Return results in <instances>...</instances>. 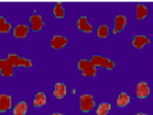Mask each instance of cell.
<instances>
[{"mask_svg":"<svg viewBox=\"0 0 153 115\" xmlns=\"http://www.w3.org/2000/svg\"><path fill=\"white\" fill-rule=\"evenodd\" d=\"M78 68L84 76L86 77H92L97 74V67L94 66L90 60L82 59L78 63Z\"/></svg>","mask_w":153,"mask_h":115,"instance_id":"cell-1","label":"cell"},{"mask_svg":"<svg viewBox=\"0 0 153 115\" xmlns=\"http://www.w3.org/2000/svg\"><path fill=\"white\" fill-rule=\"evenodd\" d=\"M79 108L83 112L87 113L92 111L96 106L94 96L90 94H84L79 98Z\"/></svg>","mask_w":153,"mask_h":115,"instance_id":"cell-2","label":"cell"},{"mask_svg":"<svg viewBox=\"0 0 153 115\" xmlns=\"http://www.w3.org/2000/svg\"><path fill=\"white\" fill-rule=\"evenodd\" d=\"M90 60L96 67L104 68L108 70H112L116 65L113 60L107 57L100 55H94Z\"/></svg>","mask_w":153,"mask_h":115,"instance_id":"cell-3","label":"cell"},{"mask_svg":"<svg viewBox=\"0 0 153 115\" xmlns=\"http://www.w3.org/2000/svg\"><path fill=\"white\" fill-rule=\"evenodd\" d=\"M137 97L140 99H145L149 96L150 88L148 84L146 81H141L137 84L136 89Z\"/></svg>","mask_w":153,"mask_h":115,"instance_id":"cell-4","label":"cell"},{"mask_svg":"<svg viewBox=\"0 0 153 115\" xmlns=\"http://www.w3.org/2000/svg\"><path fill=\"white\" fill-rule=\"evenodd\" d=\"M14 67L7 59L0 60V72L1 75L4 78H9L14 73Z\"/></svg>","mask_w":153,"mask_h":115,"instance_id":"cell-5","label":"cell"},{"mask_svg":"<svg viewBox=\"0 0 153 115\" xmlns=\"http://www.w3.org/2000/svg\"><path fill=\"white\" fill-rule=\"evenodd\" d=\"M76 24L78 28L84 32L90 33L94 30L93 26L89 22L87 17L85 16L80 17Z\"/></svg>","mask_w":153,"mask_h":115,"instance_id":"cell-6","label":"cell"},{"mask_svg":"<svg viewBox=\"0 0 153 115\" xmlns=\"http://www.w3.org/2000/svg\"><path fill=\"white\" fill-rule=\"evenodd\" d=\"M12 104V98L10 96L6 94L0 95V111L5 112L11 108Z\"/></svg>","mask_w":153,"mask_h":115,"instance_id":"cell-7","label":"cell"},{"mask_svg":"<svg viewBox=\"0 0 153 115\" xmlns=\"http://www.w3.org/2000/svg\"><path fill=\"white\" fill-rule=\"evenodd\" d=\"M67 38L61 35H55L51 41L52 47L54 49H61L65 46L68 43Z\"/></svg>","mask_w":153,"mask_h":115,"instance_id":"cell-8","label":"cell"},{"mask_svg":"<svg viewBox=\"0 0 153 115\" xmlns=\"http://www.w3.org/2000/svg\"><path fill=\"white\" fill-rule=\"evenodd\" d=\"M67 92V87L65 84L61 82L55 84L53 94L56 99L59 100L63 99L66 95Z\"/></svg>","mask_w":153,"mask_h":115,"instance_id":"cell-9","label":"cell"},{"mask_svg":"<svg viewBox=\"0 0 153 115\" xmlns=\"http://www.w3.org/2000/svg\"><path fill=\"white\" fill-rule=\"evenodd\" d=\"M127 20L123 15H118L115 18L112 32L116 34L122 31L126 25Z\"/></svg>","mask_w":153,"mask_h":115,"instance_id":"cell-10","label":"cell"},{"mask_svg":"<svg viewBox=\"0 0 153 115\" xmlns=\"http://www.w3.org/2000/svg\"><path fill=\"white\" fill-rule=\"evenodd\" d=\"M30 20L31 23V29L33 31H39L42 28L44 23L41 16L33 15L30 17Z\"/></svg>","mask_w":153,"mask_h":115,"instance_id":"cell-11","label":"cell"},{"mask_svg":"<svg viewBox=\"0 0 153 115\" xmlns=\"http://www.w3.org/2000/svg\"><path fill=\"white\" fill-rule=\"evenodd\" d=\"M30 29L27 25L23 24H19L15 28L13 31L14 36L17 38H23L26 37Z\"/></svg>","mask_w":153,"mask_h":115,"instance_id":"cell-12","label":"cell"},{"mask_svg":"<svg viewBox=\"0 0 153 115\" xmlns=\"http://www.w3.org/2000/svg\"><path fill=\"white\" fill-rule=\"evenodd\" d=\"M28 110L27 102L22 101L18 102L14 106L12 110L13 115H26Z\"/></svg>","mask_w":153,"mask_h":115,"instance_id":"cell-13","label":"cell"},{"mask_svg":"<svg viewBox=\"0 0 153 115\" xmlns=\"http://www.w3.org/2000/svg\"><path fill=\"white\" fill-rule=\"evenodd\" d=\"M47 97L45 93L43 92L37 93L35 95L33 101V106L36 108H41L47 103Z\"/></svg>","mask_w":153,"mask_h":115,"instance_id":"cell-14","label":"cell"},{"mask_svg":"<svg viewBox=\"0 0 153 115\" xmlns=\"http://www.w3.org/2000/svg\"><path fill=\"white\" fill-rule=\"evenodd\" d=\"M131 98L128 94L125 92L120 94L116 100L117 106L121 108H123L128 106L130 103Z\"/></svg>","mask_w":153,"mask_h":115,"instance_id":"cell-15","label":"cell"},{"mask_svg":"<svg viewBox=\"0 0 153 115\" xmlns=\"http://www.w3.org/2000/svg\"><path fill=\"white\" fill-rule=\"evenodd\" d=\"M111 109V105L107 102H102L98 106L96 111L97 115H108Z\"/></svg>","mask_w":153,"mask_h":115,"instance_id":"cell-16","label":"cell"},{"mask_svg":"<svg viewBox=\"0 0 153 115\" xmlns=\"http://www.w3.org/2000/svg\"><path fill=\"white\" fill-rule=\"evenodd\" d=\"M53 13L58 18H62L65 16V10L61 2H58L56 4L53 10Z\"/></svg>","mask_w":153,"mask_h":115,"instance_id":"cell-17","label":"cell"},{"mask_svg":"<svg viewBox=\"0 0 153 115\" xmlns=\"http://www.w3.org/2000/svg\"><path fill=\"white\" fill-rule=\"evenodd\" d=\"M11 28V24L2 16L0 17V31L3 33H7L10 31Z\"/></svg>","mask_w":153,"mask_h":115,"instance_id":"cell-18","label":"cell"},{"mask_svg":"<svg viewBox=\"0 0 153 115\" xmlns=\"http://www.w3.org/2000/svg\"><path fill=\"white\" fill-rule=\"evenodd\" d=\"M32 66L33 63L30 60L19 56L17 63V67H22L29 68L31 67Z\"/></svg>","mask_w":153,"mask_h":115,"instance_id":"cell-19","label":"cell"},{"mask_svg":"<svg viewBox=\"0 0 153 115\" xmlns=\"http://www.w3.org/2000/svg\"><path fill=\"white\" fill-rule=\"evenodd\" d=\"M109 28L106 24H102L100 25L97 29L98 36L101 38L107 37L109 34Z\"/></svg>","mask_w":153,"mask_h":115,"instance_id":"cell-20","label":"cell"},{"mask_svg":"<svg viewBox=\"0 0 153 115\" xmlns=\"http://www.w3.org/2000/svg\"><path fill=\"white\" fill-rule=\"evenodd\" d=\"M148 40L145 37L137 36L135 38L133 44L137 47L141 48L148 43Z\"/></svg>","mask_w":153,"mask_h":115,"instance_id":"cell-21","label":"cell"},{"mask_svg":"<svg viewBox=\"0 0 153 115\" xmlns=\"http://www.w3.org/2000/svg\"><path fill=\"white\" fill-rule=\"evenodd\" d=\"M139 7L137 9L138 16L139 18H143L147 13V9L143 5H140Z\"/></svg>","mask_w":153,"mask_h":115,"instance_id":"cell-22","label":"cell"},{"mask_svg":"<svg viewBox=\"0 0 153 115\" xmlns=\"http://www.w3.org/2000/svg\"><path fill=\"white\" fill-rule=\"evenodd\" d=\"M134 115H149L146 113H143V112H140L136 113Z\"/></svg>","mask_w":153,"mask_h":115,"instance_id":"cell-23","label":"cell"},{"mask_svg":"<svg viewBox=\"0 0 153 115\" xmlns=\"http://www.w3.org/2000/svg\"><path fill=\"white\" fill-rule=\"evenodd\" d=\"M51 115H65L62 113L58 112H56L53 113Z\"/></svg>","mask_w":153,"mask_h":115,"instance_id":"cell-24","label":"cell"},{"mask_svg":"<svg viewBox=\"0 0 153 115\" xmlns=\"http://www.w3.org/2000/svg\"><path fill=\"white\" fill-rule=\"evenodd\" d=\"M71 92L73 94H74L76 93V91L75 90V89H73L71 91Z\"/></svg>","mask_w":153,"mask_h":115,"instance_id":"cell-25","label":"cell"}]
</instances>
